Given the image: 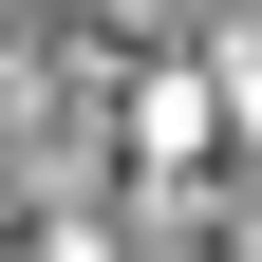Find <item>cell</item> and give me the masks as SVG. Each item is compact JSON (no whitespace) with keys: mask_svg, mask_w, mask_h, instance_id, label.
<instances>
[{"mask_svg":"<svg viewBox=\"0 0 262 262\" xmlns=\"http://www.w3.org/2000/svg\"><path fill=\"white\" fill-rule=\"evenodd\" d=\"M0 262H94V244H0Z\"/></svg>","mask_w":262,"mask_h":262,"instance_id":"6da1fadb","label":"cell"}]
</instances>
